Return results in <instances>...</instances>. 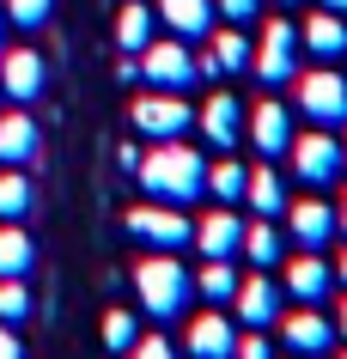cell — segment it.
<instances>
[{
	"label": "cell",
	"mask_w": 347,
	"mask_h": 359,
	"mask_svg": "<svg viewBox=\"0 0 347 359\" xmlns=\"http://www.w3.org/2000/svg\"><path fill=\"white\" fill-rule=\"evenodd\" d=\"M31 317V292H25V274H0V323H25Z\"/></svg>",
	"instance_id": "f546056e"
},
{
	"label": "cell",
	"mask_w": 347,
	"mask_h": 359,
	"mask_svg": "<svg viewBox=\"0 0 347 359\" xmlns=\"http://www.w3.org/2000/svg\"><path fill=\"white\" fill-rule=\"evenodd\" d=\"M323 6H329V13H341V19H347V0H323Z\"/></svg>",
	"instance_id": "8d00e7d4"
},
{
	"label": "cell",
	"mask_w": 347,
	"mask_h": 359,
	"mask_svg": "<svg viewBox=\"0 0 347 359\" xmlns=\"http://www.w3.org/2000/svg\"><path fill=\"white\" fill-rule=\"evenodd\" d=\"M128 359H177V347L165 335H140L135 347H128Z\"/></svg>",
	"instance_id": "1f68e13d"
},
{
	"label": "cell",
	"mask_w": 347,
	"mask_h": 359,
	"mask_svg": "<svg viewBox=\"0 0 347 359\" xmlns=\"http://www.w3.org/2000/svg\"><path fill=\"white\" fill-rule=\"evenodd\" d=\"M335 335H347V304H341V317H335Z\"/></svg>",
	"instance_id": "74e56055"
},
{
	"label": "cell",
	"mask_w": 347,
	"mask_h": 359,
	"mask_svg": "<svg viewBox=\"0 0 347 359\" xmlns=\"http://www.w3.org/2000/svg\"><path fill=\"white\" fill-rule=\"evenodd\" d=\"M135 341H140L135 311H104V347H110V353H128Z\"/></svg>",
	"instance_id": "f1b7e54d"
},
{
	"label": "cell",
	"mask_w": 347,
	"mask_h": 359,
	"mask_svg": "<svg viewBox=\"0 0 347 359\" xmlns=\"http://www.w3.org/2000/svg\"><path fill=\"white\" fill-rule=\"evenodd\" d=\"M231 304H238V323H250V329H262V323H280V286L256 268V274H238V292H231Z\"/></svg>",
	"instance_id": "8fae6325"
},
{
	"label": "cell",
	"mask_w": 347,
	"mask_h": 359,
	"mask_svg": "<svg viewBox=\"0 0 347 359\" xmlns=\"http://www.w3.org/2000/svg\"><path fill=\"white\" fill-rule=\"evenodd\" d=\"M140 79H153V92H183V86H195V55L183 43H147Z\"/></svg>",
	"instance_id": "ba28073f"
},
{
	"label": "cell",
	"mask_w": 347,
	"mask_h": 359,
	"mask_svg": "<svg viewBox=\"0 0 347 359\" xmlns=\"http://www.w3.org/2000/svg\"><path fill=\"white\" fill-rule=\"evenodd\" d=\"M128 231H135L147 250H183L195 238V219H183L171 201H140V208L128 213Z\"/></svg>",
	"instance_id": "8992f818"
},
{
	"label": "cell",
	"mask_w": 347,
	"mask_h": 359,
	"mask_svg": "<svg viewBox=\"0 0 347 359\" xmlns=\"http://www.w3.org/2000/svg\"><path fill=\"white\" fill-rule=\"evenodd\" d=\"M135 292H140V311L153 323H177L189 311V299H195V274L177 262L171 250H153V256L135 268Z\"/></svg>",
	"instance_id": "7a4b0ae2"
},
{
	"label": "cell",
	"mask_w": 347,
	"mask_h": 359,
	"mask_svg": "<svg viewBox=\"0 0 347 359\" xmlns=\"http://www.w3.org/2000/svg\"><path fill=\"white\" fill-rule=\"evenodd\" d=\"M183 353H189V359H231V353H238V329H231V317L201 311V317L183 329Z\"/></svg>",
	"instance_id": "30bf717a"
},
{
	"label": "cell",
	"mask_w": 347,
	"mask_h": 359,
	"mask_svg": "<svg viewBox=\"0 0 347 359\" xmlns=\"http://www.w3.org/2000/svg\"><path fill=\"white\" fill-rule=\"evenodd\" d=\"M335 231H347V201H341V208H335Z\"/></svg>",
	"instance_id": "d590c367"
},
{
	"label": "cell",
	"mask_w": 347,
	"mask_h": 359,
	"mask_svg": "<svg viewBox=\"0 0 347 359\" xmlns=\"http://www.w3.org/2000/svg\"><path fill=\"white\" fill-rule=\"evenodd\" d=\"M135 128L147 140H183L195 128V110L183 104V92H153V97L135 104Z\"/></svg>",
	"instance_id": "52a82bcc"
},
{
	"label": "cell",
	"mask_w": 347,
	"mask_h": 359,
	"mask_svg": "<svg viewBox=\"0 0 347 359\" xmlns=\"http://www.w3.org/2000/svg\"><path fill=\"white\" fill-rule=\"evenodd\" d=\"M287 231L299 250H323L335 238V208L329 201H292L287 208Z\"/></svg>",
	"instance_id": "9a60e30c"
},
{
	"label": "cell",
	"mask_w": 347,
	"mask_h": 359,
	"mask_svg": "<svg viewBox=\"0 0 347 359\" xmlns=\"http://www.w3.org/2000/svg\"><path fill=\"white\" fill-rule=\"evenodd\" d=\"M158 19L177 37H207L213 31V0H158Z\"/></svg>",
	"instance_id": "ffe728a7"
},
{
	"label": "cell",
	"mask_w": 347,
	"mask_h": 359,
	"mask_svg": "<svg viewBox=\"0 0 347 359\" xmlns=\"http://www.w3.org/2000/svg\"><path fill=\"white\" fill-rule=\"evenodd\" d=\"M195 128L207 134V147L231 152V147H238V134H244V104H238L231 92H213L207 104H201V116H195Z\"/></svg>",
	"instance_id": "7c38bea8"
},
{
	"label": "cell",
	"mask_w": 347,
	"mask_h": 359,
	"mask_svg": "<svg viewBox=\"0 0 347 359\" xmlns=\"http://www.w3.org/2000/svg\"><path fill=\"white\" fill-rule=\"evenodd\" d=\"M292 170L305 177L311 189H329V183L347 177V147L329 128H311L305 140H292Z\"/></svg>",
	"instance_id": "5b68a950"
},
{
	"label": "cell",
	"mask_w": 347,
	"mask_h": 359,
	"mask_svg": "<svg viewBox=\"0 0 347 359\" xmlns=\"http://www.w3.org/2000/svg\"><path fill=\"white\" fill-rule=\"evenodd\" d=\"M0 86H6V97H13V104H31V97L43 92V55H31V49L0 55Z\"/></svg>",
	"instance_id": "e0dca14e"
},
{
	"label": "cell",
	"mask_w": 347,
	"mask_h": 359,
	"mask_svg": "<svg viewBox=\"0 0 347 359\" xmlns=\"http://www.w3.org/2000/svg\"><path fill=\"white\" fill-rule=\"evenodd\" d=\"M231 359H274V347L262 341V329H250V335H238V353Z\"/></svg>",
	"instance_id": "d6a6232c"
},
{
	"label": "cell",
	"mask_w": 347,
	"mask_h": 359,
	"mask_svg": "<svg viewBox=\"0 0 347 359\" xmlns=\"http://www.w3.org/2000/svg\"><path fill=\"white\" fill-rule=\"evenodd\" d=\"M135 177L147 201H171V208H189L207 195V158L189 140H153V152H140Z\"/></svg>",
	"instance_id": "6da1fadb"
},
{
	"label": "cell",
	"mask_w": 347,
	"mask_h": 359,
	"mask_svg": "<svg viewBox=\"0 0 347 359\" xmlns=\"http://www.w3.org/2000/svg\"><path fill=\"white\" fill-rule=\"evenodd\" d=\"M244 183H250V170L238 165V158L207 165V195H219V201H238V195H244Z\"/></svg>",
	"instance_id": "83f0119b"
},
{
	"label": "cell",
	"mask_w": 347,
	"mask_h": 359,
	"mask_svg": "<svg viewBox=\"0 0 347 359\" xmlns=\"http://www.w3.org/2000/svg\"><path fill=\"white\" fill-rule=\"evenodd\" d=\"M244 201L256 208V219H280V213H287V189H280V177H274L268 165L250 170V183H244Z\"/></svg>",
	"instance_id": "44dd1931"
},
{
	"label": "cell",
	"mask_w": 347,
	"mask_h": 359,
	"mask_svg": "<svg viewBox=\"0 0 347 359\" xmlns=\"http://www.w3.org/2000/svg\"><path fill=\"white\" fill-rule=\"evenodd\" d=\"M207 49H213V61H219V74H244L250 67V37L244 31H207Z\"/></svg>",
	"instance_id": "484cf974"
},
{
	"label": "cell",
	"mask_w": 347,
	"mask_h": 359,
	"mask_svg": "<svg viewBox=\"0 0 347 359\" xmlns=\"http://www.w3.org/2000/svg\"><path fill=\"white\" fill-rule=\"evenodd\" d=\"M116 43H122V49H128V55H140V49H147V43H153V13H147V6H122V19H116Z\"/></svg>",
	"instance_id": "d4e9b609"
},
{
	"label": "cell",
	"mask_w": 347,
	"mask_h": 359,
	"mask_svg": "<svg viewBox=\"0 0 347 359\" xmlns=\"http://www.w3.org/2000/svg\"><path fill=\"white\" fill-rule=\"evenodd\" d=\"M195 292L207 304H231V292H238V268H231V256H207V268L195 274Z\"/></svg>",
	"instance_id": "7402d4cb"
},
{
	"label": "cell",
	"mask_w": 347,
	"mask_h": 359,
	"mask_svg": "<svg viewBox=\"0 0 347 359\" xmlns=\"http://www.w3.org/2000/svg\"><path fill=\"white\" fill-rule=\"evenodd\" d=\"M299 43H305V49H311L317 61H335V55H347V19L323 6V13H311V19H305V37H299Z\"/></svg>",
	"instance_id": "ac0fdd59"
},
{
	"label": "cell",
	"mask_w": 347,
	"mask_h": 359,
	"mask_svg": "<svg viewBox=\"0 0 347 359\" xmlns=\"http://www.w3.org/2000/svg\"><path fill=\"white\" fill-rule=\"evenodd\" d=\"M219 13H226L231 25H250L256 13H262V0H219Z\"/></svg>",
	"instance_id": "836d02e7"
},
{
	"label": "cell",
	"mask_w": 347,
	"mask_h": 359,
	"mask_svg": "<svg viewBox=\"0 0 347 359\" xmlns=\"http://www.w3.org/2000/svg\"><path fill=\"white\" fill-rule=\"evenodd\" d=\"M31 262H37V250L19 231V219H0V274H31Z\"/></svg>",
	"instance_id": "603a6c76"
},
{
	"label": "cell",
	"mask_w": 347,
	"mask_h": 359,
	"mask_svg": "<svg viewBox=\"0 0 347 359\" xmlns=\"http://www.w3.org/2000/svg\"><path fill=\"white\" fill-rule=\"evenodd\" d=\"M31 213V177L25 165H6L0 170V219H25Z\"/></svg>",
	"instance_id": "cb8c5ba5"
},
{
	"label": "cell",
	"mask_w": 347,
	"mask_h": 359,
	"mask_svg": "<svg viewBox=\"0 0 347 359\" xmlns=\"http://www.w3.org/2000/svg\"><path fill=\"white\" fill-rule=\"evenodd\" d=\"M329 286H335V268H329L317 250H299V256L287 262V292H292L299 304H323Z\"/></svg>",
	"instance_id": "5bb4252c"
},
{
	"label": "cell",
	"mask_w": 347,
	"mask_h": 359,
	"mask_svg": "<svg viewBox=\"0 0 347 359\" xmlns=\"http://www.w3.org/2000/svg\"><path fill=\"white\" fill-rule=\"evenodd\" d=\"M250 67H256L262 86H292V74H299V25L268 19L262 25V43L250 49Z\"/></svg>",
	"instance_id": "277c9868"
},
{
	"label": "cell",
	"mask_w": 347,
	"mask_h": 359,
	"mask_svg": "<svg viewBox=\"0 0 347 359\" xmlns=\"http://www.w3.org/2000/svg\"><path fill=\"white\" fill-rule=\"evenodd\" d=\"M37 158V122L25 110H6L0 116V165H31Z\"/></svg>",
	"instance_id": "d6986e66"
},
{
	"label": "cell",
	"mask_w": 347,
	"mask_h": 359,
	"mask_svg": "<svg viewBox=\"0 0 347 359\" xmlns=\"http://www.w3.org/2000/svg\"><path fill=\"white\" fill-rule=\"evenodd\" d=\"M280 341L292 347V359H323L335 347V323L317 311V304H299L292 317H280Z\"/></svg>",
	"instance_id": "9c48e42d"
},
{
	"label": "cell",
	"mask_w": 347,
	"mask_h": 359,
	"mask_svg": "<svg viewBox=\"0 0 347 359\" xmlns=\"http://www.w3.org/2000/svg\"><path fill=\"white\" fill-rule=\"evenodd\" d=\"M335 280H341V286H347V256H341V262H335Z\"/></svg>",
	"instance_id": "f35d334b"
},
{
	"label": "cell",
	"mask_w": 347,
	"mask_h": 359,
	"mask_svg": "<svg viewBox=\"0 0 347 359\" xmlns=\"http://www.w3.org/2000/svg\"><path fill=\"white\" fill-rule=\"evenodd\" d=\"M292 97H299V116L311 128H341L347 122V79L335 67H317V74H292Z\"/></svg>",
	"instance_id": "3957f363"
},
{
	"label": "cell",
	"mask_w": 347,
	"mask_h": 359,
	"mask_svg": "<svg viewBox=\"0 0 347 359\" xmlns=\"http://www.w3.org/2000/svg\"><path fill=\"white\" fill-rule=\"evenodd\" d=\"M0 359H25V347H19V335H13V329H6V323H0Z\"/></svg>",
	"instance_id": "e575fe53"
},
{
	"label": "cell",
	"mask_w": 347,
	"mask_h": 359,
	"mask_svg": "<svg viewBox=\"0 0 347 359\" xmlns=\"http://www.w3.org/2000/svg\"><path fill=\"white\" fill-rule=\"evenodd\" d=\"M244 256H250L256 268H274V262H280V231H274L268 219L244 226Z\"/></svg>",
	"instance_id": "4316f807"
},
{
	"label": "cell",
	"mask_w": 347,
	"mask_h": 359,
	"mask_svg": "<svg viewBox=\"0 0 347 359\" xmlns=\"http://www.w3.org/2000/svg\"><path fill=\"white\" fill-rule=\"evenodd\" d=\"M195 244H201V256H238L244 250V219L231 208H213L207 219H195Z\"/></svg>",
	"instance_id": "2e32d148"
},
{
	"label": "cell",
	"mask_w": 347,
	"mask_h": 359,
	"mask_svg": "<svg viewBox=\"0 0 347 359\" xmlns=\"http://www.w3.org/2000/svg\"><path fill=\"white\" fill-rule=\"evenodd\" d=\"M49 6L55 0H6V19L19 25V31H37V25H49Z\"/></svg>",
	"instance_id": "4dcf8cb0"
},
{
	"label": "cell",
	"mask_w": 347,
	"mask_h": 359,
	"mask_svg": "<svg viewBox=\"0 0 347 359\" xmlns=\"http://www.w3.org/2000/svg\"><path fill=\"white\" fill-rule=\"evenodd\" d=\"M280 6H299V0H280Z\"/></svg>",
	"instance_id": "ab89813d"
},
{
	"label": "cell",
	"mask_w": 347,
	"mask_h": 359,
	"mask_svg": "<svg viewBox=\"0 0 347 359\" xmlns=\"http://www.w3.org/2000/svg\"><path fill=\"white\" fill-rule=\"evenodd\" d=\"M244 128H250V140H256V152H262V158L292 152V110H287V104H274V97H268V104H256Z\"/></svg>",
	"instance_id": "4fadbf2b"
}]
</instances>
